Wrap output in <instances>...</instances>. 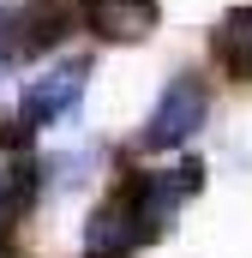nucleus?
<instances>
[{
  "label": "nucleus",
  "mask_w": 252,
  "mask_h": 258,
  "mask_svg": "<svg viewBox=\"0 0 252 258\" xmlns=\"http://www.w3.org/2000/svg\"><path fill=\"white\" fill-rule=\"evenodd\" d=\"M84 72H90V66L72 60V66H54V72L30 78V84H24V96H18V132H12V138H30V132L54 126L60 114H72V108H78V96H84Z\"/></svg>",
  "instance_id": "nucleus-4"
},
{
  "label": "nucleus",
  "mask_w": 252,
  "mask_h": 258,
  "mask_svg": "<svg viewBox=\"0 0 252 258\" xmlns=\"http://www.w3.org/2000/svg\"><path fill=\"white\" fill-rule=\"evenodd\" d=\"M0 24H6V12H0Z\"/></svg>",
  "instance_id": "nucleus-9"
},
{
  "label": "nucleus",
  "mask_w": 252,
  "mask_h": 258,
  "mask_svg": "<svg viewBox=\"0 0 252 258\" xmlns=\"http://www.w3.org/2000/svg\"><path fill=\"white\" fill-rule=\"evenodd\" d=\"M210 54H216V66H222L228 78H240V84L252 78V6H234V12L216 18Z\"/></svg>",
  "instance_id": "nucleus-6"
},
{
  "label": "nucleus",
  "mask_w": 252,
  "mask_h": 258,
  "mask_svg": "<svg viewBox=\"0 0 252 258\" xmlns=\"http://www.w3.org/2000/svg\"><path fill=\"white\" fill-rule=\"evenodd\" d=\"M84 30H96L102 42H144L162 18L156 0H78Z\"/></svg>",
  "instance_id": "nucleus-5"
},
{
  "label": "nucleus",
  "mask_w": 252,
  "mask_h": 258,
  "mask_svg": "<svg viewBox=\"0 0 252 258\" xmlns=\"http://www.w3.org/2000/svg\"><path fill=\"white\" fill-rule=\"evenodd\" d=\"M204 186V162H174V168H138L126 174L114 192L96 204V216L84 222V246L78 258H138L156 234L174 228L180 204Z\"/></svg>",
  "instance_id": "nucleus-1"
},
{
  "label": "nucleus",
  "mask_w": 252,
  "mask_h": 258,
  "mask_svg": "<svg viewBox=\"0 0 252 258\" xmlns=\"http://www.w3.org/2000/svg\"><path fill=\"white\" fill-rule=\"evenodd\" d=\"M30 204H36V162L30 156L0 162V240L30 216Z\"/></svg>",
  "instance_id": "nucleus-7"
},
{
  "label": "nucleus",
  "mask_w": 252,
  "mask_h": 258,
  "mask_svg": "<svg viewBox=\"0 0 252 258\" xmlns=\"http://www.w3.org/2000/svg\"><path fill=\"white\" fill-rule=\"evenodd\" d=\"M72 12L78 0H30L24 12H12V30H0V60L18 66V60H36L72 30Z\"/></svg>",
  "instance_id": "nucleus-3"
},
{
  "label": "nucleus",
  "mask_w": 252,
  "mask_h": 258,
  "mask_svg": "<svg viewBox=\"0 0 252 258\" xmlns=\"http://www.w3.org/2000/svg\"><path fill=\"white\" fill-rule=\"evenodd\" d=\"M0 258H18V246H12V240H0Z\"/></svg>",
  "instance_id": "nucleus-8"
},
{
  "label": "nucleus",
  "mask_w": 252,
  "mask_h": 258,
  "mask_svg": "<svg viewBox=\"0 0 252 258\" xmlns=\"http://www.w3.org/2000/svg\"><path fill=\"white\" fill-rule=\"evenodd\" d=\"M204 120H210V90H204V78H198V72H174V78L162 84V96H156L144 132H138V144H144V150H174V144H186Z\"/></svg>",
  "instance_id": "nucleus-2"
}]
</instances>
